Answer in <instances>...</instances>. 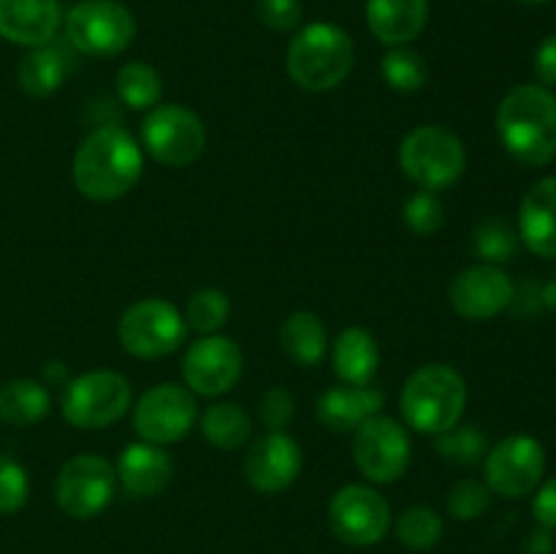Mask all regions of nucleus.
Returning <instances> with one entry per match:
<instances>
[{"label": "nucleus", "mask_w": 556, "mask_h": 554, "mask_svg": "<svg viewBox=\"0 0 556 554\" xmlns=\"http://www.w3.org/2000/svg\"><path fill=\"white\" fill-rule=\"evenodd\" d=\"M144 152L128 130L117 125H103L85 136L76 147L74 185L85 199L114 201L128 193L141 177Z\"/></svg>", "instance_id": "nucleus-1"}, {"label": "nucleus", "mask_w": 556, "mask_h": 554, "mask_svg": "<svg viewBox=\"0 0 556 554\" xmlns=\"http://www.w3.org/2000/svg\"><path fill=\"white\" fill-rule=\"evenodd\" d=\"M497 136L521 166L541 168L556 158V96L543 85H516L497 106Z\"/></svg>", "instance_id": "nucleus-2"}, {"label": "nucleus", "mask_w": 556, "mask_h": 554, "mask_svg": "<svg viewBox=\"0 0 556 554\" xmlns=\"http://www.w3.org/2000/svg\"><path fill=\"white\" fill-rule=\"evenodd\" d=\"M467 405V383L448 364H427L405 380L400 413L407 427L421 435L448 432Z\"/></svg>", "instance_id": "nucleus-3"}, {"label": "nucleus", "mask_w": 556, "mask_h": 554, "mask_svg": "<svg viewBox=\"0 0 556 554\" xmlns=\"http://www.w3.org/2000/svg\"><path fill=\"white\" fill-rule=\"evenodd\" d=\"M353 41L340 25L313 22L293 36L286 54L288 76L309 92L340 87L353 68Z\"/></svg>", "instance_id": "nucleus-4"}, {"label": "nucleus", "mask_w": 556, "mask_h": 554, "mask_svg": "<svg viewBox=\"0 0 556 554\" xmlns=\"http://www.w3.org/2000/svg\"><path fill=\"white\" fill-rule=\"evenodd\" d=\"M465 144L443 125H418L400 144V168L421 190L438 193L451 188L465 174Z\"/></svg>", "instance_id": "nucleus-5"}, {"label": "nucleus", "mask_w": 556, "mask_h": 554, "mask_svg": "<svg viewBox=\"0 0 556 554\" xmlns=\"http://www.w3.org/2000/svg\"><path fill=\"white\" fill-rule=\"evenodd\" d=\"M65 38L90 58H114L136 38V20L117 0H81L65 16Z\"/></svg>", "instance_id": "nucleus-6"}, {"label": "nucleus", "mask_w": 556, "mask_h": 554, "mask_svg": "<svg viewBox=\"0 0 556 554\" xmlns=\"http://www.w3.org/2000/svg\"><path fill=\"white\" fill-rule=\"evenodd\" d=\"M188 335L182 313L166 299H141L130 304L117 326L119 345L136 358H163L177 351Z\"/></svg>", "instance_id": "nucleus-7"}, {"label": "nucleus", "mask_w": 556, "mask_h": 554, "mask_svg": "<svg viewBox=\"0 0 556 554\" xmlns=\"http://www.w3.org/2000/svg\"><path fill=\"white\" fill-rule=\"evenodd\" d=\"M130 383L112 369H92L68 380L63 391L65 421L79 429H101L119 421L130 407Z\"/></svg>", "instance_id": "nucleus-8"}, {"label": "nucleus", "mask_w": 556, "mask_h": 554, "mask_svg": "<svg viewBox=\"0 0 556 554\" xmlns=\"http://www.w3.org/2000/svg\"><path fill=\"white\" fill-rule=\"evenodd\" d=\"M141 144L163 166H190L206 147V125L190 109L163 103L150 109L141 123Z\"/></svg>", "instance_id": "nucleus-9"}, {"label": "nucleus", "mask_w": 556, "mask_h": 554, "mask_svg": "<svg viewBox=\"0 0 556 554\" xmlns=\"http://www.w3.org/2000/svg\"><path fill=\"white\" fill-rule=\"evenodd\" d=\"M117 494V470L103 456L81 454L65 462L54 481V500L71 519H92Z\"/></svg>", "instance_id": "nucleus-10"}, {"label": "nucleus", "mask_w": 556, "mask_h": 554, "mask_svg": "<svg viewBox=\"0 0 556 554\" xmlns=\"http://www.w3.org/2000/svg\"><path fill=\"white\" fill-rule=\"evenodd\" d=\"M356 467L375 483H394L410 465V438L407 429L391 416L375 413L358 424L353 438Z\"/></svg>", "instance_id": "nucleus-11"}, {"label": "nucleus", "mask_w": 556, "mask_h": 554, "mask_svg": "<svg viewBox=\"0 0 556 554\" xmlns=\"http://www.w3.org/2000/svg\"><path fill=\"white\" fill-rule=\"evenodd\" d=\"M486 487L500 498H525L535 492L546 473V451L541 440L532 435H508L492 451H486L483 462Z\"/></svg>", "instance_id": "nucleus-12"}, {"label": "nucleus", "mask_w": 556, "mask_h": 554, "mask_svg": "<svg viewBox=\"0 0 556 554\" xmlns=\"http://www.w3.org/2000/svg\"><path fill=\"white\" fill-rule=\"evenodd\" d=\"M195 416L199 411L190 389L179 383H157L136 402L134 429L147 443L168 445L190 432Z\"/></svg>", "instance_id": "nucleus-13"}, {"label": "nucleus", "mask_w": 556, "mask_h": 554, "mask_svg": "<svg viewBox=\"0 0 556 554\" xmlns=\"http://www.w3.org/2000/svg\"><path fill=\"white\" fill-rule=\"evenodd\" d=\"M329 525L342 543L372 546L389 532L391 508L386 498L364 483H348L331 498Z\"/></svg>", "instance_id": "nucleus-14"}, {"label": "nucleus", "mask_w": 556, "mask_h": 554, "mask_svg": "<svg viewBox=\"0 0 556 554\" xmlns=\"http://www.w3.org/2000/svg\"><path fill=\"white\" fill-rule=\"evenodd\" d=\"M242 351L231 337L204 335L182 358V378L201 396H223L242 378Z\"/></svg>", "instance_id": "nucleus-15"}, {"label": "nucleus", "mask_w": 556, "mask_h": 554, "mask_svg": "<svg viewBox=\"0 0 556 554\" xmlns=\"http://www.w3.org/2000/svg\"><path fill=\"white\" fill-rule=\"evenodd\" d=\"M451 307L467 320H489L505 313L516 299V286L505 269L478 264L459 272L448 288Z\"/></svg>", "instance_id": "nucleus-16"}, {"label": "nucleus", "mask_w": 556, "mask_h": 554, "mask_svg": "<svg viewBox=\"0 0 556 554\" xmlns=\"http://www.w3.org/2000/svg\"><path fill=\"white\" fill-rule=\"evenodd\" d=\"M302 473V449L286 432H266L250 445L244 456V478L264 494L282 492Z\"/></svg>", "instance_id": "nucleus-17"}, {"label": "nucleus", "mask_w": 556, "mask_h": 554, "mask_svg": "<svg viewBox=\"0 0 556 554\" xmlns=\"http://www.w3.org/2000/svg\"><path fill=\"white\" fill-rule=\"evenodd\" d=\"M63 25L58 0H0V36L20 47L52 43Z\"/></svg>", "instance_id": "nucleus-18"}, {"label": "nucleus", "mask_w": 556, "mask_h": 554, "mask_svg": "<svg viewBox=\"0 0 556 554\" xmlns=\"http://www.w3.org/2000/svg\"><path fill=\"white\" fill-rule=\"evenodd\" d=\"M519 234L527 250L556 261V174L538 179L525 193L519 206Z\"/></svg>", "instance_id": "nucleus-19"}, {"label": "nucleus", "mask_w": 556, "mask_h": 554, "mask_svg": "<svg viewBox=\"0 0 556 554\" xmlns=\"http://www.w3.org/2000/svg\"><path fill=\"white\" fill-rule=\"evenodd\" d=\"M172 456L155 443H130L117 459V481L134 498H155L172 481Z\"/></svg>", "instance_id": "nucleus-20"}, {"label": "nucleus", "mask_w": 556, "mask_h": 554, "mask_svg": "<svg viewBox=\"0 0 556 554\" xmlns=\"http://www.w3.org/2000/svg\"><path fill=\"white\" fill-rule=\"evenodd\" d=\"M429 0H367V25L386 47H407L427 27Z\"/></svg>", "instance_id": "nucleus-21"}, {"label": "nucleus", "mask_w": 556, "mask_h": 554, "mask_svg": "<svg viewBox=\"0 0 556 554\" xmlns=\"http://www.w3.org/2000/svg\"><path fill=\"white\" fill-rule=\"evenodd\" d=\"M383 407V394L372 386H334L324 391L318 400V418L326 429L337 435H345L358 429V424L367 421L369 416L380 413Z\"/></svg>", "instance_id": "nucleus-22"}, {"label": "nucleus", "mask_w": 556, "mask_h": 554, "mask_svg": "<svg viewBox=\"0 0 556 554\" xmlns=\"http://www.w3.org/2000/svg\"><path fill=\"white\" fill-rule=\"evenodd\" d=\"M331 362H334V373L342 383L369 386L378 373L380 348L367 329L351 326L334 340Z\"/></svg>", "instance_id": "nucleus-23"}, {"label": "nucleus", "mask_w": 556, "mask_h": 554, "mask_svg": "<svg viewBox=\"0 0 556 554\" xmlns=\"http://www.w3.org/2000/svg\"><path fill=\"white\" fill-rule=\"evenodd\" d=\"M68 68L71 63L65 49L54 47V43H43V47L30 49V52L20 60L16 81H20V87L30 98H47L63 85Z\"/></svg>", "instance_id": "nucleus-24"}, {"label": "nucleus", "mask_w": 556, "mask_h": 554, "mask_svg": "<svg viewBox=\"0 0 556 554\" xmlns=\"http://www.w3.org/2000/svg\"><path fill=\"white\" fill-rule=\"evenodd\" d=\"M49 391L38 380L16 378L0 386V421L11 427H30L49 413Z\"/></svg>", "instance_id": "nucleus-25"}, {"label": "nucleus", "mask_w": 556, "mask_h": 554, "mask_svg": "<svg viewBox=\"0 0 556 554\" xmlns=\"http://www.w3.org/2000/svg\"><path fill=\"white\" fill-rule=\"evenodd\" d=\"M280 342L288 358L302 367H313L326 353V329L320 318L309 310H296L280 326Z\"/></svg>", "instance_id": "nucleus-26"}, {"label": "nucleus", "mask_w": 556, "mask_h": 554, "mask_svg": "<svg viewBox=\"0 0 556 554\" xmlns=\"http://www.w3.org/2000/svg\"><path fill=\"white\" fill-rule=\"evenodd\" d=\"M201 432L215 449L233 451L248 443L250 432H253V421L239 405L220 402V405L206 407V413L201 416Z\"/></svg>", "instance_id": "nucleus-27"}, {"label": "nucleus", "mask_w": 556, "mask_h": 554, "mask_svg": "<svg viewBox=\"0 0 556 554\" xmlns=\"http://www.w3.org/2000/svg\"><path fill=\"white\" fill-rule=\"evenodd\" d=\"M117 96L130 109H155L163 98V81L152 65L125 63L117 71Z\"/></svg>", "instance_id": "nucleus-28"}, {"label": "nucleus", "mask_w": 556, "mask_h": 554, "mask_svg": "<svg viewBox=\"0 0 556 554\" xmlns=\"http://www.w3.org/2000/svg\"><path fill=\"white\" fill-rule=\"evenodd\" d=\"M380 74L386 85L396 92H418L429 79L427 60L416 49L407 47H391V52H386L380 63Z\"/></svg>", "instance_id": "nucleus-29"}, {"label": "nucleus", "mask_w": 556, "mask_h": 554, "mask_svg": "<svg viewBox=\"0 0 556 554\" xmlns=\"http://www.w3.org/2000/svg\"><path fill=\"white\" fill-rule=\"evenodd\" d=\"M228 313H231V302L217 288H201L188 299V310H185V324L193 331L204 335H217L226 326Z\"/></svg>", "instance_id": "nucleus-30"}, {"label": "nucleus", "mask_w": 556, "mask_h": 554, "mask_svg": "<svg viewBox=\"0 0 556 554\" xmlns=\"http://www.w3.org/2000/svg\"><path fill=\"white\" fill-rule=\"evenodd\" d=\"M434 451L454 465H478L486 456V432L478 427H454L434 435Z\"/></svg>", "instance_id": "nucleus-31"}, {"label": "nucleus", "mask_w": 556, "mask_h": 554, "mask_svg": "<svg viewBox=\"0 0 556 554\" xmlns=\"http://www.w3.org/2000/svg\"><path fill=\"white\" fill-rule=\"evenodd\" d=\"M396 538L407 549L427 552V549L438 546L440 538H443V519L432 508H421V505L407 508L396 521Z\"/></svg>", "instance_id": "nucleus-32"}, {"label": "nucleus", "mask_w": 556, "mask_h": 554, "mask_svg": "<svg viewBox=\"0 0 556 554\" xmlns=\"http://www.w3.org/2000/svg\"><path fill=\"white\" fill-rule=\"evenodd\" d=\"M472 250L483 264H505L516 255V231L505 221H483L472 234Z\"/></svg>", "instance_id": "nucleus-33"}, {"label": "nucleus", "mask_w": 556, "mask_h": 554, "mask_svg": "<svg viewBox=\"0 0 556 554\" xmlns=\"http://www.w3.org/2000/svg\"><path fill=\"white\" fill-rule=\"evenodd\" d=\"M405 223L418 237H432L445 223V206L432 190H418L405 201Z\"/></svg>", "instance_id": "nucleus-34"}, {"label": "nucleus", "mask_w": 556, "mask_h": 554, "mask_svg": "<svg viewBox=\"0 0 556 554\" xmlns=\"http://www.w3.org/2000/svg\"><path fill=\"white\" fill-rule=\"evenodd\" d=\"M30 478L25 467L9 454H0V514H16L27 503Z\"/></svg>", "instance_id": "nucleus-35"}, {"label": "nucleus", "mask_w": 556, "mask_h": 554, "mask_svg": "<svg viewBox=\"0 0 556 554\" xmlns=\"http://www.w3.org/2000/svg\"><path fill=\"white\" fill-rule=\"evenodd\" d=\"M489 500H492V489L486 483L478 481V478H465L451 489L448 511L454 519L470 521L489 508Z\"/></svg>", "instance_id": "nucleus-36"}, {"label": "nucleus", "mask_w": 556, "mask_h": 554, "mask_svg": "<svg viewBox=\"0 0 556 554\" xmlns=\"http://www.w3.org/2000/svg\"><path fill=\"white\" fill-rule=\"evenodd\" d=\"M255 16L269 30H296L302 22V0H255Z\"/></svg>", "instance_id": "nucleus-37"}, {"label": "nucleus", "mask_w": 556, "mask_h": 554, "mask_svg": "<svg viewBox=\"0 0 556 554\" xmlns=\"http://www.w3.org/2000/svg\"><path fill=\"white\" fill-rule=\"evenodd\" d=\"M293 418V396L291 391L275 386L261 400V421L269 427V432H282Z\"/></svg>", "instance_id": "nucleus-38"}, {"label": "nucleus", "mask_w": 556, "mask_h": 554, "mask_svg": "<svg viewBox=\"0 0 556 554\" xmlns=\"http://www.w3.org/2000/svg\"><path fill=\"white\" fill-rule=\"evenodd\" d=\"M532 514H535L538 525L546 527V530H556V476L538 487L535 500H532Z\"/></svg>", "instance_id": "nucleus-39"}, {"label": "nucleus", "mask_w": 556, "mask_h": 554, "mask_svg": "<svg viewBox=\"0 0 556 554\" xmlns=\"http://www.w3.org/2000/svg\"><path fill=\"white\" fill-rule=\"evenodd\" d=\"M535 76L541 79L543 87H556V33L548 38H543L541 47L535 52Z\"/></svg>", "instance_id": "nucleus-40"}, {"label": "nucleus", "mask_w": 556, "mask_h": 554, "mask_svg": "<svg viewBox=\"0 0 556 554\" xmlns=\"http://www.w3.org/2000/svg\"><path fill=\"white\" fill-rule=\"evenodd\" d=\"M525 549H527V554H552V549H554L552 530H546V527H538V530L527 538Z\"/></svg>", "instance_id": "nucleus-41"}, {"label": "nucleus", "mask_w": 556, "mask_h": 554, "mask_svg": "<svg viewBox=\"0 0 556 554\" xmlns=\"http://www.w3.org/2000/svg\"><path fill=\"white\" fill-rule=\"evenodd\" d=\"M543 299H546L548 307H556V280L548 282V288H546V293H543Z\"/></svg>", "instance_id": "nucleus-42"}, {"label": "nucleus", "mask_w": 556, "mask_h": 554, "mask_svg": "<svg viewBox=\"0 0 556 554\" xmlns=\"http://www.w3.org/2000/svg\"><path fill=\"white\" fill-rule=\"evenodd\" d=\"M521 5H543V3H548V0H519Z\"/></svg>", "instance_id": "nucleus-43"}]
</instances>
